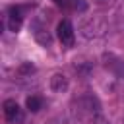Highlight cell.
<instances>
[{"mask_svg":"<svg viewBox=\"0 0 124 124\" xmlns=\"http://www.w3.org/2000/svg\"><path fill=\"white\" fill-rule=\"evenodd\" d=\"M56 33H58V39H60L62 46H66V48L74 46V39H76V35H74V27H72V23H70L68 19H62V21L58 23Z\"/></svg>","mask_w":124,"mask_h":124,"instance_id":"1","label":"cell"},{"mask_svg":"<svg viewBox=\"0 0 124 124\" xmlns=\"http://www.w3.org/2000/svg\"><path fill=\"white\" fill-rule=\"evenodd\" d=\"M4 116H6V120L12 122V124L23 122V110L19 108V105H17L14 99L4 101Z\"/></svg>","mask_w":124,"mask_h":124,"instance_id":"2","label":"cell"},{"mask_svg":"<svg viewBox=\"0 0 124 124\" xmlns=\"http://www.w3.org/2000/svg\"><path fill=\"white\" fill-rule=\"evenodd\" d=\"M21 21H23V12H21V8L19 6H12L10 10H8V27H10V31H19V27H21Z\"/></svg>","mask_w":124,"mask_h":124,"instance_id":"3","label":"cell"},{"mask_svg":"<svg viewBox=\"0 0 124 124\" xmlns=\"http://www.w3.org/2000/svg\"><path fill=\"white\" fill-rule=\"evenodd\" d=\"M103 60H105V68H107V70H110V72L116 74V76H124V62H122L118 56H114V54H105Z\"/></svg>","mask_w":124,"mask_h":124,"instance_id":"4","label":"cell"},{"mask_svg":"<svg viewBox=\"0 0 124 124\" xmlns=\"http://www.w3.org/2000/svg\"><path fill=\"white\" fill-rule=\"evenodd\" d=\"M79 103H81V107H83L85 110H89L91 114L101 112V103H99L97 97H93V95H83V97L79 99Z\"/></svg>","mask_w":124,"mask_h":124,"instance_id":"5","label":"cell"},{"mask_svg":"<svg viewBox=\"0 0 124 124\" xmlns=\"http://www.w3.org/2000/svg\"><path fill=\"white\" fill-rule=\"evenodd\" d=\"M50 89L56 91V93L66 91V89H68V78H66L64 74H54V76L50 78Z\"/></svg>","mask_w":124,"mask_h":124,"instance_id":"6","label":"cell"},{"mask_svg":"<svg viewBox=\"0 0 124 124\" xmlns=\"http://www.w3.org/2000/svg\"><path fill=\"white\" fill-rule=\"evenodd\" d=\"M33 35H35V39H37L41 45H48V43H50V35H48V31H46L39 21L33 23Z\"/></svg>","mask_w":124,"mask_h":124,"instance_id":"7","label":"cell"},{"mask_svg":"<svg viewBox=\"0 0 124 124\" xmlns=\"http://www.w3.org/2000/svg\"><path fill=\"white\" fill-rule=\"evenodd\" d=\"M25 105H27V108H29L31 112H37V110H41V107H43V99L37 97V95H31V97H27Z\"/></svg>","mask_w":124,"mask_h":124,"instance_id":"8","label":"cell"},{"mask_svg":"<svg viewBox=\"0 0 124 124\" xmlns=\"http://www.w3.org/2000/svg\"><path fill=\"white\" fill-rule=\"evenodd\" d=\"M72 8H74V10H79V12H83V10L87 8V4H85L83 0H72Z\"/></svg>","mask_w":124,"mask_h":124,"instance_id":"9","label":"cell"},{"mask_svg":"<svg viewBox=\"0 0 124 124\" xmlns=\"http://www.w3.org/2000/svg\"><path fill=\"white\" fill-rule=\"evenodd\" d=\"M93 124H108V122L101 112H97V114H93Z\"/></svg>","mask_w":124,"mask_h":124,"instance_id":"10","label":"cell"},{"mask_svg":"<svg viewBox=\"0 0 124 124\" xmlns=\"http://www.w3.org/2000/svg\"><path fill=\"white\" fill-rule=\"evenodd\" d=\"M56 6H60V8H70L72 6V0H52Z\"/></svg>","mask_w":124,"mask_h":124,"instance_id":"11","label":"cell"}]
</instances>
